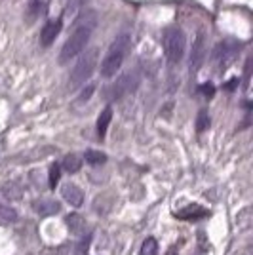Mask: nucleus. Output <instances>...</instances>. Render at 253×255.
Listing matches in <instances>:
<instances>
[{"instance_id": "15", "label": "nucleus", "mask_w": 253, "mask_h": 255, "mask_svg": "<svg viewBox=\"0 0 253 255\" xmlns=\"http://www.w3.org/2000/svg\"><path fill=\"white\" fill-rule=\"evenodd\" d=\"M82 168V158L78 156V154H67L63 158V170L69 171V173H76V171H80Z\"/></svg>"}, {"instance_id": "4", "label": "nucleus", "mask_w": 253, "mask_h": 255, "mask_svg": "<svg viewBox=\"0 0 253 255\" xmlns=\"http://www.w3.org/2000/svg\"><path fill=\"white\" fill-rule=\"evenodd\" d=\"M162 44H164V53H166V59L168 63L177 65L185 55L187 50V38H185V32L181 31L179 27H168L164 31L162 36Z\"/></svg>"}, {"instance_id": "17", "label": "nucleus", "mask_w": 253, "mask_h": 255, "mask_svg": "<svg viewBox=\"0 0 253 255\" xmlns=\"http://www.w3.org/2000/svg\"><path fill=\"white\" fill-rule=\"evenodd\" d=\"M17 221V213L13 208H4L0 206V225H10Z\"/></svg>"}, {"instance_id": "16", "label": "nucleus", "mask_w": 253, "mask_h": 255, "mask_svg": "<svg viewBox=\"0 0 253 255\" xmlns=\"http://www.w3.org/2000/svg\"><path fill=\"white\" fill-rule=\"evenodd\" d=\"M84 158L90 166H99V164H105L107 162V154L105 152H101V150L90 149V150H86Z\"/></svg>"}, {"instance_id": "5", "label": "nucleus", "mask_w": 253, "mask_h": 255, "mask_svg": "<svg viewBox=\"0 0 253 255\" xmlns=\"http://www.w3.org/2000/svg\"><path fill=\"white\" fill-rule=\"evenodd\" d=\"M139 86V76L137 73L133 71H129L126 75H122L118 80H116L113 88L109 90V97H113V99H122L124 96H129L131 92H135Z\"/></svg>"}, {"instance_id": "23", "label": "nucleus", "mask_w": 253, "mask_h": 255, "mask_svg": "<svg viewBox=\"0 0 253 255\" xmlns=\"http://www.w3.org/2000/svg\"><path fill=\"white\" fill-rule=\"evenodd\" d=\"M95 92V84H88V88H84L82 90V94H80V97H78V101L80 103H86V101H90V97H92V94Z\"/></svg>"}, {"instance_id": "24", "label": "nucleus", "mask_w": 253, "mask_h": 255, "mask_svg": "<svg viewBox=\"0 0 253 255\" xmlns=\"http://www.w3.org/2000/svg\"><path fill=\"white\" fill-rule=\"evenodd\" d=\"M46 2H48V0H31V8L36 11V13H40V11H42V6Z\"/></svg>"}, {"instance_id": "14", "label": "nucleus", "mask_w": 253, "mask_h": 255, "mask_svg": "<svg viewBox=\"0 0 253 255\" xmlns=\"http://www.w3.org/2000/svg\"><path fill=\"white\" fill-rule=\"evenodd\" d=\"M21 187L15 183V181H10V183H4L2 185V196L10 202H15V200H21Z\"/></svg>"}, {"instance_id": "12", "label": "nucleus", "mask_w": 253, "mask_h": 255, "mask_svg": "<svg viewBox=\"0 0 253 255\" xmlns=\"http://www.w3.org/2000/svg\"><path fill=\"white\" fill-rule=\"evenodd\" d=\"M65 223H67V229L71 231L73 234L76 236H82L86 233V219L80 215V213H69L67 217H65Z\"/></svg>"}, {"instance_id": "19", "label": "nucleus", "mask_w": 253, "mask_h": 255, "mask_svg": "<svg viewBox=\"0 0 253 255\" xmlns=\"http://www.w3.org/2000/svg\"><path fill=\"white\" fill-rule=\"evenodd\" d=\"M80 6H82V0H67L65 4V17L69 19H74L80 11Z\"/></svg>"}, {"instance_id": "13", "label": "nucleus", "mask_w": 253, "mask_h": 255, "mask_svg": "<svg viewBox=\"0 0 253 255\" xmlns=\"http://www.w3.org/2000/svg\"><path fill=\"white\" fill-rule=\"evenodd\" d=\"M113 120V107H105L103 113L97 118V135L103 139L107 135V129H109V124Z\"/></svg>"}, {"instance_id": "6", "label": "nucleus", "mask_w": 253, "mask_h": 255, "mask_svg": "<svg viewBox=\"0 0 253 255\" xmlns=\"http://www.w3.org/2000/svg\"><path fill=\"white\" fill-rule=\"evenodd\" d=\"M238 48H240L238 42H236V40H231V38L221 44H217V48H215V52H213V57H215V61L219 63V71H221V73L227 69V65L236 57Z\"/></svg>"}, {"instance_id": "21", "label": "nucleus", "mask_w": 253, "mask_h": 255, "mask_svg": "<svg viewBox=\"0 0 253 255\" xmlns=\"http://www.w3.org/2000/svg\"><path fill=\"white\" fill-rule=\"evenodd\" d=\"M59 177H61V168L57 164H52L50 166V177H48V183H50V189H55L57 183H59Z\"/></svg>"}, {"instance_id": "8", "label": "nucleus", "mask_w": 253, "mask_h": 255, "mask_svg": "<svg viewBox=\"0 0 253 255\" xmlns=\"http://www.w3.org/2000/svg\"><path fill=\"white\" fill-rule=\"evenodd\" d=\"M63 29V23L61 19H52V21H46V25L42 27V31H40V44H42L44 48H48V46H52L55 42V38L59 36V32Z\"/></svg>"}, {"instance_id": "9", "label": "nucleus", "mask_w": 253, "mask_h": 255, "mask_svg": "<svg viewBox=\"0 0 253 255\" xmlns=\"http://www.w3.org/2000/svg\"><path fill=\"white\" fill-rule=\"evenodd\" d=\"M34 206V212L42 217H50V215H55V213L61 212V204L57 200H52V198H40L32 204Z\"/></svg>"}, {"instance_id": "1", "label": "nucleus", "mask_w": 253, "mask_h": 255, "mask_svg": "<svg viewBox=\"0 0 253 255\" xmlns=\"http://www.w3.org/2000/svg\"><path fill=\"white\" fill-rule=\"evenodd\" d=\"M95 27H97V13L95 11H86L84 17L78 19V25L74 27L73 34L63 44L61 53H59V63H69L71 59L78 57L80 53L84 52L90 38H92V34H94Z\"/></svg>"}, {"instance_id": "10", "label": "nucleus", "mask_w": 253, "mask_h": 255, "mask_svg": "<svg viewBox=\"0 0 253 255\" xmlns=\"http://www.w3.org/2000/svg\"><path fill=\"white\" fill-rule=\"evenodd\" d=\"M61 194H63V198L71 204L73 208H80V206H82V202H84V192L80 191V189H78L74 183H67V185H63Z\"/></svg>"}, {"instance_id": "7", "label": "nucleus", "mask_w": 253, "mask_h": 255, "mask_svg": "<svg viewBox=\"0 0 253 255\" xmlns=\"http://www.w3.org/2000/svg\"><path fill=\"white\" fill-rule=\"evenodd\" d=\"M206 36L204 32H198L196 34V40L192 42V50H190V59H189V67H190V75H196L200 71L202 63L206 59Z\"/></svg>"}, {"instance_id": "18", "label": "nucleus", "mask_w": 253, "mask_h": 255, "mask_svg": "<svg viewBox=\"0 0 253 255\" xmlns=\"http://www.w3.org/2000/svg\"><path fill=\"white\" fill-rule=\"evenodd\" d=\"M141 255H158V242H156V238H147L143 246H141Z\"/></svg>"}, {"instance_id": "20", "label": "nucleus", "mask_w": 253, "mask_h": 255, "mask_svg": "<svg viewBox=\"0 0 253 255\" xmlns=\"http://www.w3.org/2000/svg\"><path fill=\"white\" fill-rule=\"evenodd\" d=\"M208 128H210V115H208V111H200L198 117H196V131L202 133Z\"/></svg>"}, {"instance_id": "3", "label": "nucleus", "mask_w": 253, "mask_h": 255, "mask_svg": "<svg viewBox=\"0 0 253 255\" xmlns=\"http://www.w3.org/2000/svg\"><path fill=\"white\" fill-rule=\"evenodd\" d=\"M97 61H99V52L97 48H92V50H86L82 52L80 59L76 61V65L73 67L71 71V76H69V86L71 90H76L80 86H84L90 76L94 75L95 67H97Z\"/></svg>"}, {"instance_id": "25", "label": "nucleus", "mask_w": 253, "mask_h": 255, "mask_svg": "<svg viewBox=\"0 0 253 255\" xmlns=\"http://www.w3.org/2000/svg\"><path fill=\"white\" fill-rule=\"evenodd\" d=\"M88 244H90V238H86L84 242H82V244H80V248H78V254L82 255L86 252V250H88Z\"/></svg>"}, {"instance_id": "2", "label": "nucleus", "mask_w": 253, "mask_h": 255, "mask_svg": "<svg viewBox=\"0 0 253 255\" xmlns=\"http://www.w3.org/2000/svg\"><path fill=\"white\" fill-rule=\"evenodd\" d=\"M129 46H131V34L129 32L116 34V38L111 42L105 57L101 61V76L103 78H113L120 71V67H122L127 52H129Z\"/></svg>"}, {"instance_id": "22", "label": "nucleus", "mask_w": 253, "mask_h": 255, "mask_svg": "<svg viewBox=\"0 0 253 255\" xmlns=\"http://www.w3.org/2000/svg\"><path fill=\"white\" fill-rule=\"evenodd\" d=\"M236 223H240L238 225L240 229H250V223H252V210L246 208V210L236 217Z\"/></svg>"}, {"instance_id": "11", "label": "nucleus", "mask_w": 253, "mask_h": 255, "mask_svg": "<svg viewBox=\"0 0 253 255\" xmlns=\"http://www.w3.org/2000/svg\"><path fill=\"white\" fill-rule=\"evenodd\" d=\"M175 215H177L179 219L192 221V219H204V217H208V215H210V212H208V210H204V208H202V206H198V204H192V206L183 208L181 212H175Z\"/></svg>"}]
</instances>
